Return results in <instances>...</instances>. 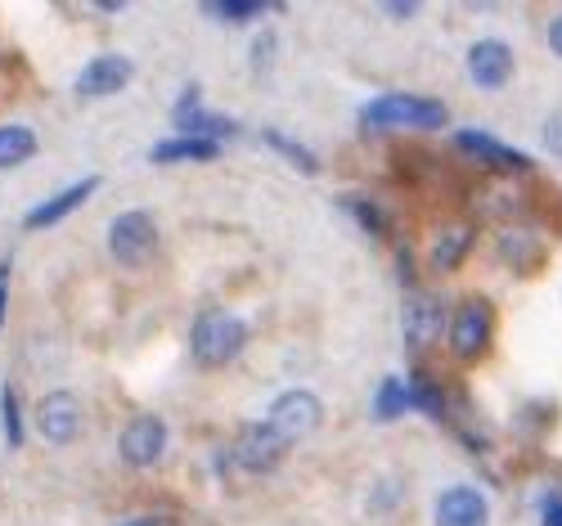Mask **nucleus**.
I'll return each instance as SVG.
<instances>
[{
    "mask_svg": "<svg viewBox=\"0 0 562 526\" xmlns=\"http://www.w3.org/2000/svg\"><path fill=\"white\" fill-rule=\"evenodd\" d=\"M248 347V324L229 311H203L199 324L190 328V351L203 369H225L244 356Z\"/></svg>",
    "mask_w": 562,
    "mask_h": 526,
    "instance_id": "f257e3e1",
    "label": "nucleus"
},
{
    "mask_svg": "<svg viewBox=\"0 0 562 526\" xmlns=\"http://www.w3.org/2000/svg\"><path fill=\"white\" fill-rule=\"evenodd\" d=\"M364 126L373 131H437L446 126V104L441 100H428V94H379V100H369L364 113H360Z\"/></svg>",
    "mask_w": 562,
    "mask_h": 526,
    "instance_id": "f03ea898",
    "label": "nucleus"
},
{
    "mask_svg": "<svg viewBox=\"0 0 562 526\" xmlns=\"http://www.w3.org/2000/svg\"><path fill=\"white\" fill-rule=\"evenodd\" d=\"M446 338H450V356L459 365H477L495 343V306L486 298H463L450 311Z\"/></svg>",
    "mask_w": 562,
    "mask_h": 526,
    "instance_id": "7ed1b4c3",
    "label": "nucleus"
},
{
    "mask_svg": "<svg viewBox=\"0 0 562 526\" xmlns=\"http://www.w3.org/2000/svg\"><path fill=\"white\" fill-rule=\"evenodd\" d=\"M463 68L477 90H504L513 81V72H518V51H513L504 36H477L468 45Z\"/></svg>",
    "mask_w": 562,
    "mask_h": 526,
    "instance_id": "20e7f679",
    "label": "nucleus"
},
{
    "mask_svg": "<svg viewBox=\"0 0 562 526\" xmlns=\"http://www.w3.org/2000/svg\"><path fill=\"white\" fill-rule=\"evenodd\" d=\"M109 253L122 261V266H145L154 253H158V225L149 212H122L113 225H109Z\"/></svg>",
    "mask_w": 562,
    "mask_h": 526,
    "instance_id": "39448f33",
    "label": "nucleus"
},
{
    "mask_svg": "<svg viewBox=\"0 0 562 526\" xmlns=\"http://www.w3.org/2000/svg\"><path fill=\"white\" fill-rule=\"evenodd\" d=\"M293 450V437H284L274 423H252L239 433V441H234V463H239L244 472H270L274 463H284V455Z\"/></svg>",
    "mask_w": 562,
    "mask_h": 526,
    "instance_id": "423d86ee",
    "label": "nucleus"
},
{
    "mask_svg": "<svg viewBox=\"0 0 562 526\" xmlns=\"http://www.w3.org/2000/svg\"><path fill=\"white\" fill-rule=\"evenodd\" d=\"M266 423H274L279 433L297 441V437H311L315 427L324 423V405H319L315 392H306V388H289V392H279V396L270 401Z\"/></svg>",
    "mask_w": 562,
    "mask_h": 526,
    "instance_id": "0eeeda50",
    "label": "nucleus"
},
{
    "mask_svg": "<svg viewBox=\"0 0 562 526\" xmlns=\"http://www.w3.org/2000/svg\"><path fill=\"white\" fill-rule=\"evenodd\" d=\"M432 526H491V500L486 491L454 482L432 500Z\"/></svg>",
    "mask_w": 562,
    "mask_h": 526,
    "instance_id": "6e6552de",
    "label": "nucleus"
},
{
    "mask_svg": "<svg viewBox=\"0 0 562 526\" xmlns=\"http://www.w3.org/2000/svg\"><path fill=\"white\" fill-rule=\"evenodd\" d=\"M441 328H450V315H446V306H441L432 293L405 298L401 333H405V347H409V351H428V347L441 338Z\"/></svg>",
    "mask_w": 562,
    "mask_h": 526,
    "instance_id": "1a4fd4ad",
    "label": "nucleus"
},
{
    "mask_svg": "<svg viewBox=\"0 0 562 526\" xmlns=\"http://www.w3.org/2000/svg\"><path fill=\"white\" fill-rule=\"evenodd\" d=\"M36 427H41V437L50 441V446L77 441V433H81V405H77V396H72V392L41 396V405H36Z\"/></svg>",
    "mask_w": 562,
    "mask_h": 526,
    "instance_id": "9d476101",
    "label": "nucleus"
},
{
    "mask_svg": "<svg viewBox=\"0 0 562 526\" xmlns=\"http://www.w3.org/2000/svg\"><path fill=\"white\" fill-rule=\"evenodd\" d=\"M167 450V423L158 414H139L126 423V433H122V459L131 468H149L158 463Z\"/></svg>",
    "mask_w": 562,
    "mask_h": 526,
    "instance_id": "9b49d317",
    "label": "nucleus"
},
{
    "mask_svg": "<svg viewBox=\"0 0 562 526\" xmlns=\"http://www.w3.org/2000/svg\"><path fill=\"white\" fill-rule=\"evenodd\" d=\"M477 248V225L473 221H450L432 234V244H428V266L437 275H450L468 261V253Z\"/></svg>",
    "mask_w": 562,
    "mask_h": 526,
    "instance_id": "f8f14e48",
    "label": "nucleus"
},
{
    "mask_svg": "<svg viewBox=\"0 0 562 526\" xmlns=\"http://www.w3.org/2000/svg\"><path fill=\"white\" fill-rule=\"evenodd\" d=\"M135 64L126 55H100V59H90L77 77V94H86V100H104V94H117L126 81H131Z\"/></svg>",
    "mask_w": 562,
    "mask_h": 526,
    "instance_id": "ddd939ff",
    "label": "nucleus"
},
{
    "mask_svg": "<svg viewBox=\"0 0 562 526\" xmlns=\"http://www.w3.org/2000/svg\"><path fill=\"white\" fill-rule=\"evenodd\" d=\"M454 145H459V154L482 158V163H491V167H499V171H508V176H513V171H518V176L531 171V158H522L518 149H508L504 139H495V135H486V131H459Z\"/></svg>",
    "mask_w": 562,
    "mask_h": 526,
    "instance_id": "4468645a",
    "label": "nucleus"
},
{
    "mask_svg": "<svg viewBox=\"0 0 562 526\" xmlns=\"http://www.w3.org/2000/svg\"><path fill=\"white\" fill-rule=\"evenodd\" d=\"M495 253H499V261H504V266H513L518 275H527V270H536V266L544 261V244H540V234H536V230H527V225H504V230H499V238H495Z\"/></svg>",
    "mask_w": 562,
    "mask_h": 526,
    "instance_id": "2eb2a0df",
    "label": "nucleus"
},
{
    "mask_svg": "<svg viewBox=\"0 0 562 526\" xmlns=\"http://www.w3.org/2000/svg\"><path fill=\"white\" fill-rule=\"evenodd\" d=\"M95 189H100V176H86V180L68 184L64 194H55V199H45L41 208H32L23 225H27V230H45V225H59V221H64L68 212H77V208H81V203H86L90 194H95Z\"/></svg>",
    "mask_w": 562,
    "mask_h": 526,
    "instance_id": "dca6fc26",
    "label": "nucleus"
},
{
    "mask_svg": "<svg viewBox=\"0 0 562 526\" xmlns=\"http://www.w3.org/2000/svg\"><path fill=\"white\" fill-rule=\"evenodd\" d=\"M221 145L216 139H203V135H176V139H162L154 145V163H184V158H216Z\"/></svg>",
    "mask_w": 562,
    "mask_h": 526,
    "instance_id": "f3484780",
    "label": "nucleus"
},
{
    "mask_svg": "<svg viewBox=\"0 0 562 526\" xmlns=\"http://www.w3.org/2000/svg\"><path fill=\"white\" fill-rule=\"evenodd\" d=\"M36 154V135L27 126H0V167H19Z\"/></svg>",
    "mask_w": 562,
    "mask_h": 526,
    "instance_id": "a211bd4d",
    "label": "nucleus"
},
{
    "mask_svg": "<svg viewBox=\"0 0 562 526\" xmlns=\"http://www.w3.org/2000/svg\"><path fill=\"white\" fill-rule=\"evenodd\" d=\"M342 208H347V212L356 216V225L369 230L373 238H383V234H387V216H383L379 203H369V199H356V194H351V199H342Z\"/></svg>",
    "mask_w": 562,
    "mask_h": 526,
    "instance_id": "6ab92c4d",
    "label": "nucleus"
},
{
    "mask_svg": "<svg viewBox=\"0 0 562 526\" xmlns=\"http://www.w3.org/2000/svg\"><path fill=\"white\" fill-rule=\"evenodd\" d=\"M0 423H5V441L23 446V414H19V396L10 382H5V392H0Z\"/></svg>",
    "mask_w": 562,
    "mask_h": 526,
    "instance_id": "aec40b11",
    "label": "nucleus"
},
{
    "mask_svg": "<svg viewBox=\"0 0 562 526\" xmlns=\"http://www.w3.org/2000/svg\"><path fill=\"white\" fill-rule=\"evenodd\" d=\"M405 405H414V396H409V382H396V378H387L383 382V396H379V414H401Z\"/></svg>",
    "mask_w": 562,
    "mask_h": 526,
    "instance_id": "412c9836",
    "label": "nucleus"
},
{
    "mask_svg": "<svg viewBox=\"0 0 562 526\" xmlns=\"http://www.w3.org/2000/svg\"><path fill=\"white\" fill-rule=\"evenodd\" d=\"M266 139H270V145H274L279 154H289V158H293V163H297L302 171H315V158H311V154H306L302 145H293V139H284L279 131H266Z\"/></svg>",
    "mask_w": 562,
    "mask_h": 526,
    "instance_id": "4be33fe9",
    "label": "nucleus"
},
{
    "mask_svg": "<svg viewBox=\"0 0 562 526\" xmlns=\"http://www.w3.org/2000/svg\"><path fill=\"white\" fill-rule=\"evenodd\" d=\"M540 139H544V149H549L553 158H562V109L544 117V126H540Z\"/></svg>",
    "mask_w": 562,
    "mask_h": 526,
    "instance_id": "5701e85b",
    "label": "nucleus"
},
{
    "mask_svg": "<svg viewBox=\"0 0 562 526\" xmlns=\"http://www.w3.org/2000/svg\"><path fill=\"white\" fill-rule=\"evenodd\" d=\"M540 526H562V491L540 495Z\"/></svg>",
    "mask_w": 562,
    "mask_h": 526,
    "instance_id": "b1692460",
    "label": "nucleus"
},
{
    "mask_svg": "<svg viewBox=\"0 0 562 526\" xmlns=\"http://www.w3.org/2000/svg\"><path fill=\"white\" fill-rule=\"evenodd\" d=\"M207 14L229 19V23H244V19H257V14H261V5H207Z\"/></svg>",
    "mask_w": 562,
    "mask_h": 526,
    "instance_id": "393cba45",
    "label": "nucleus"
},
{
    "mask_svg": "<svg viewBox=\"0 0 562 526\" xmlns=\"http://www.w3.org/2000/svg\"><path fill=\"white\" fill-rule=\"evenodd\" d=\"M544 41H549V51L562 59V10L549 19V27H544Z\"/></svg>",
    "mask_w": 562,
    "mask_h": 526,
    "instance_id": "a878e982",
    "label": "nucleus"
},
{
    "mask_svg": "<svg viewBox=\"0 0 562 526\" xmlns=\"http://www.w3.org/2000/svg\"><path fill=\"white\" fill-rule=\"evenodd\" d=\"M5 298H10V261H0V324H5Z\"/></svg>",
    "mask_w": 562,
    "mask_h": 526,
    "instance_id": "bb28decb",
    "label": "nucleus"
},
{
    "mask_svg": "<svg viewBox=\"0 0 562 526\" xmlns=\"http://www.w3.org/2000/svg\"><path fill=\"white\" fill-rule=\"evenodd\" d=\"M122 526H167V517H131V522H122Z\"/></svg>",
    "mask_w": 562,
    "mask_h": 526,
    "instance_id": "cd10ccee",
    "label": "nucleus"
}]
</instances>
